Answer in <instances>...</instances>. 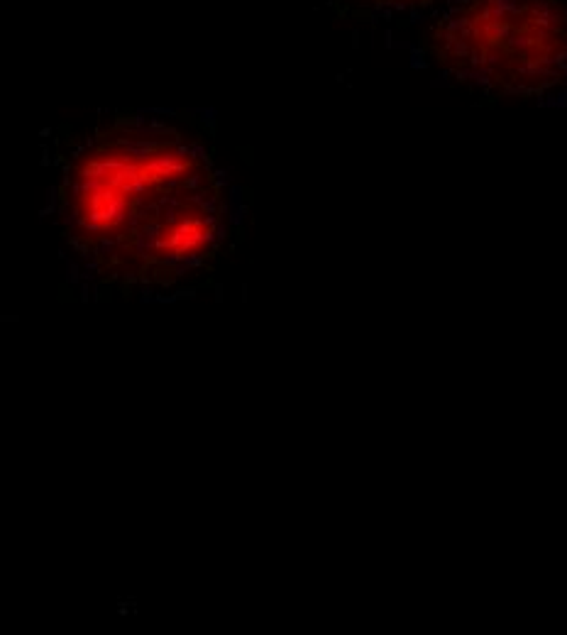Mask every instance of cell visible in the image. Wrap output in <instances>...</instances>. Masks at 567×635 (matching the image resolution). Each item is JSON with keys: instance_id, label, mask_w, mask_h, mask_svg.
<instances>
[{"instance_id": "1", "label": "cell", "mask_w": 567, "mask_h": 635, "mask_svg": "<svg viewBox=\"0 0 567 635\" xmlns=\"http://www.w3.org/2000/svg\"><path fill=\"white\" fill-rule=\"evenodd\" d=\"M71 250L98 277L171 286L226 240V196L203 144L149 115H122L76 144L57 186Z\"/></svg>"}, {"instance_id": "2", "label": "cell", "mask_w": 567, "mask_h": 635, "mask_svg": "<svg viewBox=\"0 0 567 635\" xmlns=\"http://www.w3.org/2000/svg\"><path fill=\"white\" fill-rule=\"evenodd\" d=\"M428 54L470 91L536 98L567 81V10L558 0H455Z\"/></svg>"}, {"instance_id": "3", "label": "cell", "mask_w": 567, "mask_h": 635, "mask_svg": "<svg viewBox=\"0 0 567 635\" xmlns=\"http://www.w3.org/2000/svg\"><path fill=\"white\" fill-rule=\"evenodd\" d=\"M342 15H386V13H416L438 0H328Z\"/></svg>"}]
</instances>
